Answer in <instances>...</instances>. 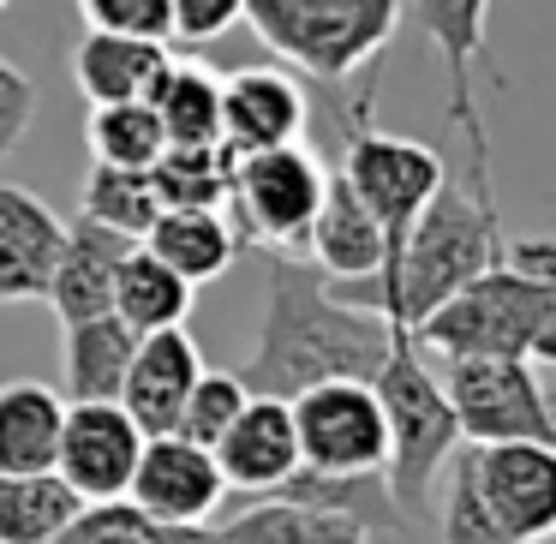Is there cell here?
I'll use <instances>...</instances> for the list:
<instances>
[{"instance_id":"cell-1","label":"cell","mask_w":556,"mask_h":544,"mask_svg":"<svg viewBox=\"0 0 556 544\" xmlns=\"http://www.w3.org/2000/svg\"><path fill=\"white\" fill-rule=\"evenodd\" d=\"M389 347H395V324H383L377 312H359V305H341L317 264L269 257L264 317H257V341L240 383L252 395H281V401L317 383H341V377L371 383Z\"/></svg>"},{"instance_id":"cell-2","label":"cell","mask_w":556,"mask_h":544,"mask_svg":"<svg viewBox=\"0 0 556 544\" xmlns=\"http://www.w3.org/2000/svg\"><path fill=\"white\" fill-rule=\"evenodd\" d=\"M491 264H503V216H496L491 198H479L472 186L443 174L431 204L413 216L407 240L395 252V269L377 281H329V293L341 305L377 312L395 329H419L448 293H460Z\"/></svg>"},{"instance_id":"cell-3","label":"cell","mask_w":556,"mask_h":544,"mask_svg":"<svg viewBox=\"0 0 556 544\" xmlns=\"http://www.w3.org/2000/svg\"><path fill=\"white\" fill-rule=\"evenodd\" d=\"M407 0H245L240 25L257 30L269 54L300 66L324 90H348L395 42Z\"/></svg>"},{"instance_id":"cell-4","label":"cell","mask_w":556,"mask_h":544,"mask_svg":"<svg viewBox=\"0 0 556 544\" xmlns=\"http://www.w3.org/2000/svg\"><path fill=\"white\" fill-rule=\"evenodd\" d=\"M371 389H377L383 419H389V460H383L389 496H395V508L407 520L431 515V491L443 479L448 455L460 448V425H455V407L443 395V377L425 365L419 341L407 329H395V347L377 365Z\"/></svg>"},{"instance_id":"cell-5","label":"cell","mask_w":556,"mask_h":544,"mask_svg":"<svg viewBox=\"0 0 556 544\" xmlns=\"http://www.w3.org/2000/svg\"><path fill=\"white\" fill-rule=\"evenodd\" d=\"M556 324V293L527 281L520 269L491 264L460 293H448L419 329H407L437 359H527L532 341Z\"/></svg>"},{"instance_id":"cell-6","label":"cell","mask_w":556,"mask_h":544,"mask_svg":"<svg viewBox=\"0 0 556 544\" xmlns=\"http://www.w3.org/2000/svg\"><path fill=\"white\" fill-rule=\"evenodd\" d=\"M371 97H377V85L365 78L359 97H353L348 109L336 102V114L348 121V126H341V180H348L353 192H359V204L383 222L389 257H383L377 276H389V269H395L401 240H407V228H413V216L431 204V192L443 186L448 168H443V156H437L431 144L401 138V132H383V126L371 121ZM377 276H365V281H377Z\"/></svg>"},{"instance_id":"cell-7","label":"cell","mask_w":556,"mask_h":544,"mask_svg":"<svg viewBox=\"0 0 556 544\" xmlns=\"http://www.w3.org/2000/svg\"><path fill=\"white\" fill-rule=\"evenodd\" d=\"M233 156V150H228ZM329 168L317 150L305 144H276V150H245L228 162V222L240 245H257L269 257L305 252V228H312L317 204H324Z\"/></svg>"},{"instance_id":"cell-8","label":"cell","mask_w":556,"mask_h":544,"mask_svg":"<svg viewBox=\"0 0 556 544\" xmlns=\"http://www.w3.org/2000/svg\"><path fill=\"white\" fill-rule=\"evenodd\" d=\"M419 30L431 37L437 61H443V114L467 144V186L479 198L496 204L491 186V138H484V114H479V61L491 42V0H413Z\"/></svg>"},{"instance_id":"cell-9","label":"cell","mask_w":556,"mask_h":544,"mask_svg":"<svg viewBox=\"0 0 556 544\" xmlns=\"http://www.w3.org/2000/svg\"><path fill=\"white\" fill-rule=\"evenodd\" d=\"M460 443H551L544 383L527 359H443Z\"/></svg>"},{"instance_id":"cell-10","label":"cell","mask_w":556,"mask_h":544,"mask_svg":"<svg viewBox=\"0 0 556 544\" xmlns=\"http://www.w3.org/2000/svg\"><path fill=\"white\" fill-rule=\"evenodd\" d=\"M293 437H300V467L324 472H377L389 460V419L371 383H317L288 401Z\"/></svg>"},{"instance_id":"cell-11","label":"cell","mask_w":556,"mask_h":544,"mask_svg":"<svg viewBox=\"0 0 556 544\" xmlns=\"http://www.w3.org/2000/svg\"><path fill=\"white\" fill-rule=\"evenodd\" d=\"M138 448H144V431L121 401H66L54 472L78 503H121L132 484Z\"/></svg>"},{"instance_id":"cell-12","label":"cell","mask_w":556,"mask_h":544,"mask_svg":"<svg viewBox=\"0 0 556 544\" xmlns=\"http://www.w3.org/2000/svg\"><path fill=\"white\" fill-rule=\"evenodd\" d=\"M472 479L508 544L556 539V448L551 443H472Z\"/></svg>"},{"instance_id":"cell-13","label":"cell","mask_w":556,"mask_h":544,"mask_svg":"<svg viewBox=\"0 0 556 544\" xmlns=\"http://www.w3.org/2000/svg\"><path fill=\"white\" fill-rule=\"evenodd\" d=\"M228 496V479H222L216 455L198 443H186L180 431L168 437H144L138 448L132 484H126V503L144 508L162 527H210Z\"/></svg>"},{"instance_id":"cell-14","label":"cell","mask_w":556,"mask_h":544,"mask_svg":"<svg viewBox=\"0 0 556 544\" xmlns=\"http://www.w3.org/2000/svg\"><path fill=\"white\" fill-rule=\"evenodd\" d=\"M305 114H312V102H305L300 78L288 66H240V73H222V144L233 156L300 144Z\"/></svg>"},{"instance_id":"cell-15","label":"cell","mask_w":556,"mask_h":544,"mask_svg":"<svg viewBox=\"0 0 556 544\" xmlns=\"http://www.w3.org/2000/svg\"><path fill=\"white\" fill-rule=\"evenodd\" d=\"M61 245H66L61 210H49L30 186L0 180V305L49 300Z\"/></svg>"},{"instance_id":"cell-16","label":"cell","mask_w":556,"mask_h":544,"mask_svg":"<svg viewBox=\"0 0 556 544\" xmlns=\"http://www.w3.org/2000/svg\"><path fill=\"white\" fill-rule=\"evenodd\" d=\"M198 371H204V353H198V341L186 336V324L150 329V336H138L132 365H126L121 407L132 413V425L144 437L180 431V407H186V395H192Z\"/></svg>"},{"instance_id":"cell-17","label":"cell","mask_w":556,"mask_h":544,"mask_svg":"<svg viewBox=\"0 0 556 544\" xmlns=\"http://www.w3.org/2000/svg\"><path fill=\"white\" fill-rule=\"evenodd\" d=\"M228 479V491L269 496L293 467H300V437H293V407L281 395H252L240 407V419L222 431V443L210 448Z\"/></svg>"},{"instance_id":"cell-18","label":"cell","mask_w":556,"mask_h":544,"mask_svg":"<svg viewBox=\"0 0 556 544\" xmlns=\"http://www.w3.org/2000/svg\"><path fill=\"white\" fill-rule=\"evenodd\" d=\"M300 257H305V264H317L329 281H365V276L383 269L389 233H383V222L359 204V192H353L341 174H329L324 204H317L312 228H305V252Z\"/></svg>"},{"instance_id":"cell-19","label":"cell","mask_w":556,"mask_h":544,"mask_svg":"<svg viewBox=\"0 0 556 544\" xmlns=\"http://www.w3.org/2000/svg\"><path fill=\"white\" fill-rule=\"evenodd\" d=\"M132 245L138 240H121V233L97 228L85 216L66 222V245H61V264H54V281H49V305L61 317V329L114 312V269H121V257Z\"/></svg>"},{"instance_id":"cell-20","label":"cell","mask_w":556,"mask_h":544,"mask_svg":"<svg viewBox=\"0 0 556 544\" xmlns=\"http://www.w3.org/2000/svg\"><path fill=\"white\" fill-rule=\"evenodd\" d=\"M168 42L156 37H121V30H85L73 49V78L85 102H144L156 78L168 73Z\"/></svg>"},{"instance_id":"cell-21","label":"cell","mask_w":556,"mask_h":544,"mask_svg":"<svg viewBox=\"0 0 556 544\" xmlns=\"http://www.w3.org/2000/svg\"><path fill=\"white\" fill-rule=\"evenodd\" d=\"M66 395L42 377L0 383V472H54Z\"/></svg>"},{"instance_id":"cell-22","label":"cell","mask_w":556,"mask_h":544,"mask_svg":"<svg viewBox=\"0 0 556 544\" xmlns=\"http://www.w3.org/2000/svg\"><path fill=\"white\" fill-rule=\"evenodd\" d=\"M269 496H281V503H305V508H324V515H341V520H353V527H365L371 539H377V532H407L413 527V520L395 508V496H389L383 467H377V472L293 467Z\"/></svg>"},{"instance_id":"cell-23","label":"cell","mask_w":556,"mask_h":544,"mask_svg":"<svg viewBox=\"0 0 556 544\" xmlns=\"http://www.w3.org/2000/svg\"><path fill=\"white\" fill-rule=\"evenodd\" d=\"M138 245L156 252L162 264L180 281H192V288L228 276L233 257H240V233H233L228 210H162Z\"/></svg>"},{"instance_id":"cell-24","label":"cell","mask_w":556,"mask_h":544,"mask_svg":"<svg viewBox=\"0 0 556 544\" xmlns=\"http://www.w3.org/2000/svg\"><path fill=\"white\" fill-rule=\"evenodd\" d=\"M132 347H138V336L114 312L66 324L61 329V395L66 401H121Z\"/></svg>"},{"instance_id":"cell-25","label":"cell","mask_w":556,"mask_h":544,"mask_svg":"<svg viewBox=\"0 0 556 544\" xmlns=\"http://www.w3.org/2000/svg\"><path fill=\"white\" fill-rule=\"evenodd\" d=\"M210 539L216 544H371V532L341 515H324V508L281 503V496H252L240 515L210 520Z\"/></svg>"},{"instance_id":"cell-26","label":"cell","mask_w":556,"mask_h":544,"mask_svg":"<svg viewBox=\"0 0 556 544\" xmlns=\"http://www.w3.org/2000/svg\"><path fill=\"white\" fill-rule=\"evenodd\" d=\"M192 312V281H180L156 252L132 245L114 269V317H121L132 336H150V329H174Z\"/></svg>"},{"instance_id":"cell-27","label":"cell","mask_w":556,"mask_h":544,"mask_svg":"<svg viewBox=\"0 0 556 544\" xmlns=\"http://www.w3.org/2000/svg\"><path fill=\"white\" fill-rule=\"evenodd\" d=\"M144 102L156 109L168 144H222V73L198 61H168Z\"/></svg>"},{"instance_id":"cell-28","label":"cell","mask_w":556,"mask_h":544,"mask_svg":"<svg viewBox=\"0 0 556 544\" xmlns=\"http://www.w3.org/2000/svg\"><path fill=\"white\" fill-rule=\"evenodd\" d=\"M78 508L61 472H0V544H49Z\"/></svg>"},{"instance_id":"cell-29","label":"cell","mask_w":556,"mask_h":544,"mask_svg":"<svg viewBox=\"0 0 556 544\" xmlns=\"http://www.w3.org/2000/svg\"><path fill=\"white\" fill-rule=\"evenodd\" d=\"M78 216L97 222V228L121 233V240H144L150 222L162 216L150 168H109V162H90L85 186H78Z\"/></svg>"},{"instance_id":"cell-30","label":"cell","mask_w":556,"mask_h":544,"mask_svg":"<svg viewBox=\"0 0 556 544\" xmlns=\"http://www.w3.org/2000/svg\"><path fill=\"white\" fill-rule=\"evenodd\" d=\"M228 144H168L150 162L162 210H222L228 204Z\"/></svg>"},{"instance_id":"cell-31","label":"cell","mask_w":556,"mask_h":544,"mask_svg":"<svg viewBox=\"0 0 556 544\" xmlns=\"http://www.w3.org/2000/svg\"><path fill=\"white\" fill-rule=\"evenodd\" d=\"M85 144L90 162H109V168H150V162L168 150L162 121L150 102H97L85 121Z\"/></svg>"},{"instance_id":"cell-32","label":"cell","mask_w":556,"mask_h":544,"mask_svg":"<svg viewBox=\"0 0 556 544\" xmlns=\"http://www.w3.org/2000/svg\"><path fill=\"white\" fill-rule=\"evenodd\" d=\"M49 544H210V527H162L121 496V503H85Z\"/></svg>"},{"instance_id":"cell-33","label":"cell","mask_w":556,"mask_h":544,"mask_svg":"<svg viewBox=\"0 0 556 544\" xmlns=\"http://www.w3.org/2000/svg\"><path fill=\"white\" fill-rule=\"evenodd\" d=\"M443 472H448V484H443V508H437V539L443 544H508L479 496V479H472V443H460Z\"/></svg>"},{"instance_id":"cell-34","label":"cell","mask_w":556,"mask_h":544,"mask_svg":"<svg viewBox=\"0 0 556 544\" xmlns=\"http://www.w3.org/2000/svg\"><path fill=\"white\" fill-rule=\"evenodd\" d=\"M245 401H252V389L240 383V371H198L192 395H186V407H180V437L198 448H216L222 431L240 419Z\"/></svg>"},{"instance_id":"cell-35","label":"cell","mask_w":556,"mask_h":544,"mask_svg":"<svg viewBox=\"0 0 556 544\" xmlns=\"http://www.w3.org/2000/svg\"><path fill=\"white\" fill-rule=\"evenodd\" d=\"M78 18H85V30L168 42V0H78Z\"/></svg>"},{"instance_id":"cell-36","label":"cell","mask_w":556,"mask_h":544,"mask_svg":"<svg viewBox=\"0 0 556 544\" xmlns=\"http://www.w3.org/2000/svg\"><path fill=\"white\" fill-rule=\"evenodd\" d=\"M245 18V0H168V42H216Z\"/></svg>"},{"instance_id":"cell-37","label":"cell","mask_w":556,"mask_h":544,"mask_svg":"<svg viewBox=\"0 0 556 544\" xmlns=\"http://www.w3.org/2000/svg\"><path fill=\"white\" fill-rule=\"evenodd\" d=\"M30 121H37V78L0 54V156H13Z\"/></svg>"},{"instance_id":"cell-38","label":"cell","mask_w":556,"mask_h":544,"mask_svg":"<svg viewBox=\"0 0 556 544\" xmlns=\"http://www.w3.org/2000/svg\"><path fill=\"white\" fill-rule=\"evenodd\" d=\"M503 264L556 293V240H503Z\"/></svg>"},{"instance_id":"cell-39","label":"cell","mask_w":556,"mask_h":544,"mask_svg":"<svg viewBox=\"0 0 556 544\" xmlns=\"http://www.w3.org/2000/svg\"><path fill=\"white\" fill-rule=\"evenodd\" d=\"M544 425H551V448H556V383H544Z\"/></svg>"},{"instance_id":"cell-40","label":"cell","mask_w":556,"mask_h":544,"mask_svg":"<svg viewBox=\"0 0 556 544\" xmlns=\"http://www.w3.org/2000/svg\"><path fill=\"white\" fill-rule=\"evenodd\" d=\"M0 7H7V0H0Z\"/></svg>"},{"instance_id":"cell-41","label":"cell","mask_w":556,"mask_h":544,"mask_svg":"<svg viewBox=\"0 0 556 544\" xmlns=\"http://www.w3.org/2000/svg\"><path fill=\"white\" fill-rule=\"evenodd\" d=\"M210 544H216V539H210Z\"/></svg>"}]
</instances>
